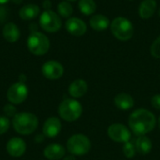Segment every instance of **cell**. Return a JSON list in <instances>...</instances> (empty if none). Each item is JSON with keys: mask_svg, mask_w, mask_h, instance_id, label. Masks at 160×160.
I'll list each match as a JSON object with an SVG mask.
<instances>
[{"mask_svg": "<svg viewBox=\"0 0 160 160\" xmlns=\"http://www.w3.org/2000/svg\"><path fill=\"white\" fill-rule=\"evenodd\" d=\"M128 125L137 136H144L154 130L157 125L155 114L146 109L135 110L128 118Z\"/></svg>", "mask_w": 160, "mask_h": 160, "instance_id": "cell-1", "label": "cell"}, {"mask_svg": "<svg viewBox=\"0 0 160 160\" xmlns=\"http://www.w3.org/2000/svg\"><path fill=\"white\" fill-rule=\"evenodd\" d=\"M15 131L21 135H29L35 132L38 127V119L32 112H18L12 119Z\"/></svg>", "mask_w": 160, "mask_h": 160, "instance_id": "cell-2", "label": "cell"}, {"mask_svg": "<svg viewBox=\"0 0 160 160\" xmlns=\"http://www.w3.org/2000/svg\"><path fill=\"white\" fill-rule=\"evenodd\" d=\"M113 37L119 40H129L134 34V26L132 22L125 17H117L112 20L110 24Z\"/></svg>", "mask_w": 160, "mask_h": 160, "instance_id": "cell-3", "label": "cell"}, {"mask_svg": "<svg viewBox=\"0 0 160 160\" xmlns=\"http://www.w3.org/2000/svg\"><path fill=\"white\" fill-rule=\"evenodd\" d=\"M58 113L63 120L67 122H74L81 117L82 113V106L75 98H67L60 103Z\"/></svg>", "mask_w": 160, "mask_h": 160, "instance_id": "cell-4", "label": "cell"}, {"mask_svg": "<svg viewBox=\"0 0 160 160\" xmlns=\"http://www.w3.org/2000/svg\"><path fill=\"white\" fill-rule=\"evenodd\" d=\"M27 48L35 55H43L50 49V39L41 32H32L27 38Z\"/></svg>", "mask_w": 160, "mask_h": 160, "instance_id": "cell-5", "label": "cell"}, {"mask_svg": "<svg viewBox=\"0 0 160 160\" xmlns=\"http://www.w3.org/2000/svg\"><path fill=\"white\" fill-rule=\"evenodd\" d=\"M67 149L73 156H84L91 149V142L89 138L83 134L72 135L67 142Z\"/></svg>", "mask_w": 160, "mask_h": 160, "instance_id": "cell-6", "label": "cell"}, {"mask_svg": "<svg viewBox=\"0 0 160 160\" xmlns=\"http://www.w3.org/2000/svg\"><path fill=\"white\" fill-rule=\"evenodd\" d=\"M39 25L48 33H55L61 29L62 21L57 13L51 9H47L39 16Z\"/></svg>", "mask_w": 160, "mask_h": 160, "instance_id": "cell-7", "label": "cell"}, {"mask_svg": "<svg viewBox=\"0 0 160 160\" xmlns=\"http://www.w3.org/2000/svg\"><path fill=\"white\" fill-rule=\"evenodd\" d=\"M28 92L29 90L25 82H18L10 85L7 92V98L9 103L13 105H19L27 98Z\"/></svg>", "mask_w": 160, "mask_h": 160, "instance_id": "cell-8", "label": "cell"}, {"mask_svg": "<svg viewBox=\"0 0 160 160\" xmlns=\"http://www.w3.org/2000/svg\"><path fill=\"white\" fill-rule=\"evenodd\" d=\"M108 136L115 142L126 143L130 141L131 133L125 125L115 123L108 128Z\"/></svg>", "mask_w": 160, "mask_h": 160, "instance_id": "cell-9", "label": "cell"}, {"mask_svg": "<svg viewBox=\"0 0 160 160\" xmlns=\"http://www.w3.org/2000/svg\"><path fill=\"white\" fill-rule=\"evenodd\" d=\"M41 72L43 76L48 80H58L64 74V67L61 63L55 60H50L42 65Z\"/></svg>", "mask_w": 160, "mask_h": 160, "instance_id": "cell-10", "label": "cell"}, {"mask_svg": "<svg viewBox=\"0 0 160 160\" xmlns=\"http://www.w3.org/2000/svg\"><path fill=\"white\" fill-rule=\"evenodd\" d=\"M65 26L67 31L74 37H82L87 31L86 23L82 19H79L77 17L68 18L66 22Z\"/></svg>", "mask_w": 160, "mask_h": 160, "instance_id": "cell-11", "label": "cell"}, {"mask_svg": "<svg viewBox=\"0 0 160 160\" xmlns=\"http://www.w3.org/2000/svg\"><path fill=\"white\" fill-rule=\"evenodd\" d=\"M6 149L9 156L13 158H20L26 151V143L22 138L13 137L8 142Z\"/></svg>", "mask_w": 160, "mask_h": 160, "instance_id": "cell-12", "label": "cell"}, {"mask_svg": "<svg viewBox=\"0 0 160 160\" xmlns=\"http://www.w3.org/2000/svg\"><path fill=\"white\" fill-rule=\"evenodd\" d=\"M62 129V124L59 118L57 117H50L48 118L42 128L43 135L47 138H55L59 135Z\"/></svg>", "mask_w": 160, "mask_h": 160, "instance_id": "cell-13", "label": "cell"}, {"mask_svg": "<svg viewBox=\"0 0 160 160\" xmlns=\"http://www.w3.org/2000/svg\"><path fill=\"white\" fill-rule=\"evenodd\" d=\"M44 157L49 160H60L66 155V148L59 143H52L45 147Z\"/></svg>", "mask_w": 160, "mask_h": 160, "instance_id": "cell-14", "label": "cell"}, {"mask_svg": "<svg viewBox=\"0 0 160 160\" xmlns=\"http://www.w3.org/2000/svg\"><path fill=\"white\" fill-rule=\"evenodd\" d=\"M88 90L87 82L82 79H77L73 81L68 86V94L73 98H79L83 97Z\"/></svg>", "mask_w": 160, "mask_h": 160, "instance_id": "cell-15", "label": "cell"}, {"mask_svg": "<svg viewBox=\"0 0 160 160\" xmlns=\"http://www.w3.org/2000/svg\"><path fill=\"white\" fill-rule=\"evenodd\" d=\"M114 105L121 111H128L133 108L135 102L132 96L128 93H119L113 99Z\"/></svg>", "mask_w": 160, "mask_h": 160, "instance_id": "cell-16", "label": "cell"}, {"mask_svg": "<svg viewBox=\"0 0 160 160\" xmlns=\"http://www.w3.org/2000/svg\"><path fill=\"white\" fill-rule=\"evenodd\" d=\"M3 38L10 43L16 42L21 37V31L14 22H7L2 30Z\"/></svg>", "mask_w": 160, "mask_h": 160, "instance_id": "cell-17", "label": "cell"}, {"mask_svg": "<svg viewBox=\"0 0 160 160\" xmlns=\"http://www.w3.org/2000/svg\"><path fill=\"white\" fill-rule=\"evenodd\" d=\"M40 14V8L38 5L28 4L22 7L19 10V17L24 21H31Z\"/></svg>", "mask_w": 160, "mask_h": 160, "instance_id": "cell-18", "label": "cell"}, {"mask_svg": "<svg viewBox=\"0 0 160 160\" xmlns=\"http://www.w3.org/2000/svg\"><path fill=\"white\" fill-rule=\"evenodd\" d=\"M156 0H143L139 7V15L142 19H150L157 10Z\"/></svg>", "mask_w": 160, "mask_h": 160, "instance_id": "cell-19", "label": "cell"}, {"mask_svg": "<svg viewBox=\"0 0 160 160\" xmlns=\"http://www.w3.org/2000/svg\"><path fill=\"white\" fill-rule=\"evenodd\" d=\"M90 26L96 31H104L110 26V20L103 14H95L90 18Z\"/></svg>", "mask_w": 160, "mask_h": 160, "instance_id": "cell-20", "label": "cell"}, {"mask_svg": "<svg viewBox=\"0 0 160 160\" xmlns=\"http://www.w3.org/2000/svg\"><path fill=\"white\" fill-rule=\"evenodd\" d=\"M135 147H136V151L140 155L145 156V155H148L152 151L153 143H152V141L150 140V138L147 137L146 135L139 136V138L136 140Z\"/></svg>", "mask_w": 160, "mask_h": 160, "instance_id": "cell-21", "label": "cell"}, {"mask_svg": "<svg viewBox=\"0 0 160 160\" xmlns=\"http://www.w3.org/2000/svg\"><path fill=\"white\" fill-rule=\"evenodd\" d=\"M78 7L80 11L85 16L93 15L97 9V4L94 0H79Z\"/></svg>", "mask_w": 160, "mask_h": 160, "instance_id": "cell-22", "label": "cell"}, {"mask_svg": "<svg viewBox=\"0 0 160 160\" xmlns=\"http://www.w3.org/2000/svg\"><path fill=\"white\" fill-rule=\"evenodd\" d=\"M58 14L63 18H70L73 13V7L68 1H62L57 6Z\"/></svg>", "mask_w": 160, "mask_h": 160, "instance_id": "cell-23", "label": "cell"}, {"mask_svg": "<svg viewBox=\"0 0 160 160\" xmlns=\"http://www.w3.org/2000/svg\"><path fill=\"white\" fill-rule=\"evenodd\" d=\"M136 147H135V144H133L130 141L124 143V146H123V153L125 155V157L127 158H132L135 157L136 155Z\"/></svg>", "mask_w": 160, "mask_h": 160, "instance_id": "cell-24", "label": "cell"}, {"mask_svg": "<svg viewBox=\"0 0 160 160\" xmlns=\"http://www.w3.org/2000/svg\"><path fill=\"white\" fill-rule=\"evenodd\" d=\"M150 52L153 57L160 59V36L153 42L150 48Z\"/></svg>", "mask_w": 160, "mask_h": 160, "instance_id": "cell-25", "label": "cell"}, {"mask_svg": "<svg viewBox=\"0 0 160 160\" xmlns=\"http://www.w3.org/2000/svg\"><path fill=\"white\" fill-rule=\"evenodd\" d=\"M9 126H10L9 119L5 115L0 116V135L5 134L8 130Z\"/></svg>", "mask_w": 160, "mask_h": 160, "instance_id": "cell-26", "label": "cell"}, {"mask_svg": "<svg viewBox=\"0 0 160 160\" xmlns=\"http://www.w3.org/2000/svg\"><path fill=\"white\" fill-rule=\"evenodd\" d=\"M3 112H4V115L7 116L8 118V117H14L16 115V113H17L15 106L13 104H11V103L7 104V105L4 106Z\"/></svg>", "mask_w": 160, "mask_h": 160, "instance_id": "cell-27", "label": "cell"}, {"mask_svg": "<svg viewBox=\"0 0 160 160\" xmlns=\"http://www.w3.org/2000/svg\"><path fill=\"white\" fill-rule=\"evenodd\" d=\"M151 104H152V106H153L155 109L160 110V94L155 95V96L151 98Z\"/></svg>", "mask_w": 160, "mask_h": 160, "instance_id": "cell-28", "label": "cell"}, {"mask_svg": "<svg viewBox=\"0 0 160 160\" xmlns=\"http://www.w3.org/2000/svg\"><path fill=\"white\" fill-rule=\"evenodd\" d=\"M42 7H43V8H44L45 10L50 9V8L52 7V2H51V0H44V1L42 2Z\"/></svg>", "mask_w": 160, "mask_h": 160, "instance_id": "cell-29", "label": "cell"}, {"mask_svg": "<svg viewBox=\"0 0 160 160\" xmlns=\"http://www.w3.org/2000/svg\"><path fill=\"white\" fill-rule=\"evenodd\" d=\"M62 160H76L75 158V156L73 155H70V156H67V157H64Z\"/></svg>", "mask_w": 160, "mask_h": 160, "instance_id": "cell-30", "label": "cell"}, {"mask_svg": "<svg viewBox=\"0 0 160 160\" xmlns=\"http://www.w3.org/2000/svg\"><path fill=\"white\" fill-rule=\"evenodd\" d=\"M25 80H26V78H25V76H24L23 74L20 75V81H19V82H25Z\"/></svg>", "mask_w": 160, "mask_h": 160, "instance_id": "cell-31", "label": "cell"}, {"mask_svg": "<svg viewBox=\"0 0 160 160\" xmlns=\"http://www.w3.org/2000/svg\"><path fill=\"white\" fill-rule=\"evenodd\" d=\"M12 3H14V4H16V5H19V4H21L22 2V0H10Z\"/></svg>", "mask_w": 160, "mask_h": 160, "instance_id": "cell-32", "label": "cell"}, {"mask_svg": "<svg viewBox=\"0 0 160 160\" xmlns=\"http://www.w3.org/2000/svg\"><path fill=\"white\" fill-rule=\"evenodd\" d=\"M8 1H10V0H0V4H6Z\"/></svg>", "mask_w": 160, "mask_h": 160, "instance_id": "cell-33", "label": "cell"}, {"mask_svg": "<svg viewBox=\"0 0 160 160\" xmlns=\"http://www.w3.org/2000/svg\"><path fill=\"white\" fill-rule=\"evenodd\" d=\"M66 1H68V2H74V1H77V0H66Z\"/></svg>", "mask_w": 160, "mask_h": 160, "instance_id": "cell-34", "label": "cell"}, {"mask_svg": "<svg viewBox=\"0 0 160 160\" xmlns=\"http://www.w3.org/2000/svg\"><path fill=\"white\" fill-rule=\"evenodd\" d=\"M158 127H159V128H160V116H159V118H158Z\"/></svg>", "mask_w": 160, "mask_h": 160, "instance_id": "cell-35", "label": "cell"}, {"mask_svg": "<svg viewBox=\"0 0 160 160\" xmlns=\"http://www.w3.org/2000/svg\"><path fill=\"white\" fill-rule=\"evenodd\" d=\"M158 15H159V17H160V8H159V10H158Z\"/></svg>", "mask_w": 160, "mask_h": 160, "instance_id": "cell-36", "label": "cell"}]
</instances>
